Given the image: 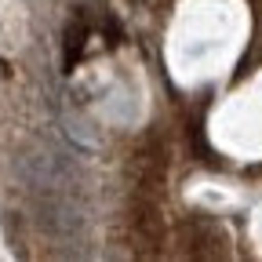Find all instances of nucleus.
<instances>
[{
  "label": "nucleus",
  "instance_id": "nucleus-1",
  "mask_svg": "<svg viewBox=\"0 0 262 262\" xmlns=\"http://www.w3.org/2000/svg\"><path fill=\"white\" fill-rule=\"evenodd\" d=\"M15 175L33 189V193H51V189H70L77 182V160L51 146V142H26L15 157Z\"/></svg>",
  "mask_w": 262,
  "mask_h": 262
},
{
  "label": "nucleus",
  "instance_id": "nucleus-2",
  "mask_svg": "<svg viewBox=\"0 0 262 262\" xmlns=\"http://www.w3.org/2000/svg\"><path fill=\"white\" fill-rule=\"evenodd\" d=\"M33 222L51 241H73L84 229V208L70 196V189L37 193V201H33Z\"/></svg>",
  "mask_w": 262,
  "mask_h": 262
},
{
  "label": "nucleus",
  "instance_id": "nucleus-3",
  "mask_svg": "<svg viewBox=\"0 0 262 262\" xmlns=\"http://www.w3.org/2000/svg\"><path fill=\"white\" fill-rule=\"evenodd\" d=\"M62 131H66V135H70L80 149H98V146H102V139H98L95 124L84 120L80 113H66V117H62Z\"/></svg>",
  "mask_w": 262,
  "mask_h": 262
},
{
  "label": "nucleus",
  "instance_id": "nucleus-4",
  "mask_svg": "<svg viewBox=\"0 0 262 262\" xmlns=\"http://www.w3.org/2000/svg\"><path fill=\"white\" fill-rule=\"evenodd\" d=\"M88 37H91L88 22L73 18L70 26H66V66H73V62L80 58V51H84V40H88Z\"/></svg>",
  "mask_w": 262,
  "mask_h": 262
}]
</instances>
